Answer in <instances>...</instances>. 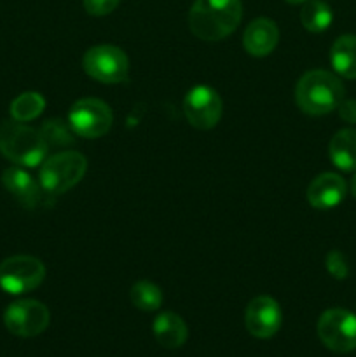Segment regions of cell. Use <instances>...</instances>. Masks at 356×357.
I'll use <instances>...</instances> for the list:
<instances>
[{"label": "cell", "mask_w": 356, "mask_h": 357, "mask_svg": "<svg viewBox=\"0 0 356 357\" xmlns=\"http://www.w3.org/2000/svg\"><path fill=\"white\" fill-rule=\"evenodd\" d=\"M47 149V142L37 129L14 119L0 124V153L10 162L23 167H35L44 162Z\"/></svg>", "instance_id": "3957f363"}, {"label": "cell", "mask_w": 356, "mask_h": 357, "mask_svg": "<svg viewBox=\"0 0 356 357\" xmlns=\"http://www.w3.org/2000/svg\"><path fill=\"white\" fill-rule=\"evenodd\" d=\"M327 271L330 272L332 278L339 279V281L348 278L349 274L348 261H346L344 255H342L341 251L334 250L327 255Z\"/></svg>", "instance_id": "7402d4cb"}, {"label": "cell", "mask_w": 356, "mask_h": 357, "mask_svg": "<svg viewBox=\"0 0 356 357\" xmlns=\"http://www.w3.org/2000/svg\"><path fill=\"white\" fill-rule=\"evenodd\" d=\"M45 100L40 93H23L10 103V115L17 122H30L44 112Z\"/></svg>", "instance_id": "d6986e66"}, {"label": "cell", "mask_w": 356, "mask_h": 357, "mask_svg": "<svg viewBox=\"0 0 356 357\" xmlns=\"http://www.w3.org/2000/svg\"><path fill=\"white\" fill-rule=\"evenodd\" d=\"M40 132L47 145H70L73 142V131L70 129V126H66L59 119H51V121L45 122Z\"/></svg>", "instance_id": "44dd1931"}, {"label": "cell", "mask_w": 356, "mask_h": 357, "mask_svg": "<svg viewBox=\"0 0 356 357\" xmlns=\"http://www.w3.org/2000/svg\"><path fill=\"white\" fill-rule=\"evenodd\" d=\"M154 337L164 349H178L187 342L188 330L185 321L175 312H163L154 319Z\"/></svg>", "instance_id": "9a60e30c"}, {"label": "cell", "mask_w": 356, "mask_h": 357, "mask_svg": "<svg viewBox=\"0 0 356 357\" xmlns=\"http://www.w3.org/2000/svg\"><path fill=\"white\" fill-rule=\"evenodd\" d=\"M82 66L89 77L103 84H119L128 80L129 59L122 49L115 45H94L87 49Z\"/></svg>", "instance_id": "52a82bcc"}, {"label": "cell", "mask_w": 356, "mask_h": 357, "mask_svg": "<svg viewBox=\"0 0 356 357\" xmlns=\"http://www.w3.org/2000/svg\"><path fill=\"white\" fill-rule=\"evenodd\" d=\"M184 114L188 124L201 131L215 128L222 117V98L208 86H198L184 100Z\"/></svg>", "instance_id": "30bf717a"}, {"label": "cell", "mask_w": 356, "mask_h": 357, "mask_svg": "<svg viewBox=\"0 0 356 357\" xmlns=\"http://www.w3.org/2000/svg\"><path fill=\"white\" fill-rule=\"evenodd\" d=\"M114 115L110 107L98 98H82L68 112V126L73 135L82 138H101L112 128Z\"/></svg>", "instance_id": "8992f818"}, {"label": "cell", "mask_w": 356, "mask_h": 357, "mask_svg": "<svg viewBox=\"0 0 356 357\" xmlns=\"http://www.w3.org/2000/svg\"><path fill=\"white\" fill-rule=\"evenodd\" d=\"M87 169V160L82 153L65 150L49 157L40 167L42 190L47 194H63L75 187L84 178Z\"/></svg>", "instance_id": "277c9868"}, {"label": "cell", "mask_w": 356, "mask_h": 357, "mask_svg": "<svg viewBox=\"0 0 356 357\" xmlns=\"http://www.w3.org/2000/svg\"><path fill=\"white\" fill-rule=\"evenodd\" d=\"M241 17V0H195L188 13V26L201 40L215 42L229 37Z\"/></svg>", "instance_id": "6da1fadb"}, {"label": "cell", "mask_w": 356, "mask_h": 357, "mask_svg": "<svg viewBox=\"0 0 356 357\" xmlns=\"http://www.w3.org/2000/svg\"><path fill=\"white\" fill-rule=\"evenodd\" d=\"M285 2H288V3H293V6H297V3H306L307 0H285Z\"/></svg>", "instance_id": "484cf974"}, {"label": "cell", "mask_w": 356, "mask_h": 357, "mask_svg": "<svg viewBox=\"0 0 356 357\" xmlns=\"http://www.w3.org/2000/svg\"><path fill=\"white\" fill-rule=\"evenodd\" d=\"M82 2L84 9L91 16H107L112 10H115V7L121 3V0H82Z\"/></svg>", "instance_id": "603a6c76"}, {"label": "cell", "mask_w": 356, "mask_h": 357, "mask_svg": "<svg viewBox=\"0 0 356 357\" xmlns=\"http://www.w3.org/2000/svg\"><path fill=\"white\" fill-rule=\"evenodd\" d=\"M332 20H334V13L323 0H307L300 10V21L304 28L313 33H321L327 30L332 24Z\"/></svg>", "instance_id": "ac0fdd59"}, {"label": "cell", "mask_w": 356, "mask_h": 357, "mask_svg": "<svg viewBox=\"0 0 356 357\" xmlns=\"http://www.w3.org/2000/svg\"><path fill=\"white\" fill-rule=\"evenodd\" d=\"M279 40V30L269 17H257L246 26L243 35V45L248 54L264 58L271 54Z\"/></svg>", "instance_id": "4fadbf2b"}, {"label": "cell", "mask_w": 356, "mask_h": 357, "mask_svg": "<svg viewBox=\"0 0 356 357\" xmlns=\"http://www.w3.org/2000/svg\"><path fill=\"white\" fill-rule=\"evenodd\" d=\"M45 278V267L38 258L28 255L6 258L0 264V288L10 295L34 291Z\"/></svg>", "instance_id": "5b68a950"}, {"label": "cell", "mask_w": 356, "mask_h": 357, "mask_svg": "<svg viewBox=\"0 0 356 357\" xmlns=\"http://www.w3.org/2000/svg\"><path fill=\"white\" fill-rule=\"evenodd\" d=\"M330 63L335 73L344 79H356V35H341L330 49Z\"/></svg>", "instance_id": "e0dca14e"}, {"label": "cell", "mask_w": 356, "mask_h": 357, "mask_svg": "<svg viewBox=\"0 0 356 357\" xmlns=\"http://www.w3.org/2000/svg\"><path fill=\"white\" fill-rule=\"evenodd\" d=\"M330 159L339 169L356 171V129L348 128L335 132L328 145Z\"/></svg>", "instance_id": "2e32d148"}, {"label": "cell", "mask_w": 356, "mask_h": 357, "mask_svg": "<svg viewBox=\"0 0 356 357\" xmlns=\"http://www.w3.org/2000/svg\"><path fill=\"white\" fill-rule=\"evenodd\" d=\"M244 324L255 338H271L281 326V309L271 296H257L244 310Z\"/></svg>", "instance_id": "8fae6325"}, {"label": "cell", "mask_w": 356, "mask_h": 357, "mask_svg": "<svg viewBox=\"0 0 356 357\" xmlns=\"http://www.w3.org/2000/svg\"><path fill=\"white\" fill-rule=\"evenodd\" d=\"M344 100V86L337 75L327 70L304 73L295 87V101L307 115H327Z\"/></svg>", "instance_id": "7a4b0ae2"}, {"label": "cell", "mask_w": 356, "mask_h": 357, "mask_svg": "<svg viewBox=\"0 0 356 357\" xmlns=\"http://www.w3.org/2000/svg\"><path fill=\"white\" fill-rule=\"evenodd\" d=\"M339 114L349 124H356V101L355 100H342L339 105Z\"/></svg>", "instance_id": "cb8c5ba5"}, {"label": "cell", "mask_w": 356, "mask_h": 357, "mask_svg": "<svg viewBox=\"0 0 356 357\" xmlns=\"http://www.w3.org/2000/svg\"><path fill=\"white\" fill-rule=\"evenodd\" d=\"M129 296H131L133 305L143 312H154L163 303V291L159 289V286L150 281H138L136 284H133Z\"/></svg>", "instance_id": "ffe728a7"}, {"label": "cell", "mask_w": 356, "mask_h": 357, "mask_svg": "<svg viewBox=\"0 0 356 357\" xmlns=\"http://www.w3.org/2000/svg\"><path fill=\"white\" fill-rule=\"evenodd\" d=\"M349 192H351V195H353V197L356 199V173L353 174V178H351V183H349Z\"/></svg>", "instance_id": "d4e9b609"}, {"label": "cell", "mask_w": 356, "mask_h": 357, "mask_svg": "<svg viewBox=\"0 0 356 357\" xmlns=\"http://www.w3.org/2000/svg\"><path fill=\"white\" fill-rule=\"evenodd\" d=\"M2 183L10 195H14L27 208H34L40 201L37 181L21 167H7L2 174Z\"/></svg>", "instance_id": "5bb4252c"}, {"label": "cell", "mask_w": 356, "mask_h": 357, "mask_svg": "<svg viewBox=\"0 0 356 357\" xmlns=\"http://www.w3.org/2000/svg\"><path fill=\"white\" fill-rule=\"evenodd\" d=\"M348 185L337 173H321L307 187V201L314 209H334L344 201Z\"/></svg>", "instance_id": "7c38bea8"}, {"label": "cell", "mask_w": 356, "mask_h": 357, "mask_svg": "<svg viewBox=\"0 0 356 357\" xmlns=\"http://www.w3.org/2000/svg\"><path fill=\"white\" fill-rule=\"evenodd\" d=\"M49 319H51L49 309L37 300H17L10 303L3 314L7 330L21 338L40 335L49 326Z\"/></svg>", "instance_id": "9c48e42d"}, {"label": "cell", "mask_w": 356, "mask_h": 357, "mask_svg": "<svg viewBox=\"0 0 356 357\" xmlns=\"http://www.w3.org/2000/svg\"><path fill=\"white\" fill-rule=\"evenodd\" d=\"M318 337L330 351L346 354L356 349V314L346 309L325 310L318 319Z\"/></svg>", "instance_id": "ba28073f"}]
</instances>
